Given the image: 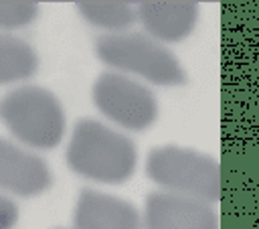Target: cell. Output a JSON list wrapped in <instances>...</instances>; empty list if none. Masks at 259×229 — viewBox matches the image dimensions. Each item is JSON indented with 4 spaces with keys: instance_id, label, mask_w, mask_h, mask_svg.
Here are the masks:
<instances>
[{
    "instance_id": "obj_1",
    "label": "cell",
    "mask_w": 259,
    "mask_h": 229,
    "mask_svg": "<svg viewBox=\"0 0 259 229\" xmlns=\"http://www.w3.org/2000/svg\"><path fill=\"white\" fill-rule=\"evenodd\" d=\"M136 162V144L125 134L95 120L75 124L67 146V164L79 176L105 184H121L134 174Z\"/></svg>"
},
{
    "instance_id": "obj_2",
    "label": "cell",
    "mask_w": 259,
    "mask_h": 229,
    "mask_svg": "<svg viewBox=\"0 0 259 229\" xmlns=\"http://www.w3.org/2000/svg\"><path fill=\"white\" fill-rule=\"evenodd\" d=\"M0 122L22 144L38 150L59 146L65 134V111L57 95L38 85H20L0 99Z\"/></svg>"
},
{
    "instance_id": "obj_3",
    "label": "cell",
    "mask_w": 259,
    "mask_h": 229,
    "mask_svg": "<svg viewBox=\"0 0 259 229\" xmlns=\"http://www.w3.org/2000/svg\"><path fill=\"white\" fill-rule=\"evenodd\" d=\"M148 176L166 193L214 203L223 193L221 166L214 158L180 146L154 148L146 160Z\"/></svg>"
},
{
    "instance_id": "obj_4",
    "label": "cell",
    "mask_w": 259,
    "mask_h": 229,
    "mask_svg": "<svg viewBox=\"0 0 259 229\" xmlns=\"http://www.w3.org/2000/svg\"><path fill=\"white\" fill-rule=\"evenodd\" d=\"M97 57L123 73H136L156 85L174 87L186 81L178 59L156 39L142 32H107L95 43Z\"/></svg>"
},
{
    "instance_id": "obj_5",
    "label": "cell",
    "mask_w": 259,
    "mask_h": 229,
    "mask_svg": "<svg viewBox=\"0 0 259 229\" xmlns=\"http://www.w3.org/2000/svg\"><path fill=\"white\" fill-rule=\"evenodd\" d=\"M93 103L111 122L136 132L150 128L158 118L156 95L121 73L109 71L95 79Z\"/></svg>"
},
{
    "instance_id": "obj_6",
    "label": "cell",
    "mask_w": 259,
    "mask_h": 229,
    "mask_svg": "<svg viewBox=\"0 0 259 229\" xmlns=\"http://www.w3.org/2000/svg\"><path fill=\"white\" fill-rule=\"evenodd\" d=\"M144 229H219V215L210 203L156 190L146 201Z\"/></svg>"
},
{
    "instance_id": "obj_7",
    "label": "cell",
    "mask_w": 259,
    "mask_h": 229,
    "mask_svg": "<svg viewBox=\"0 0 259 229\" xmlns=\"http://www.w3.org/2000/svg\"><path fill=\"white\" fill-rule=\"evenodd\" d=\"M53 182L47 162L18 148L16 144L0 138V188L18 197H36Z\"/></svg>"
},
{
    "instance_id": "obj_8",
    "label": "cell",
    "mask_w": 259,
    "mask_h": 229,
    "mask_svg": "<svg viewBox=\"0 0 259 229\" xmlns=\"http://www.w3.org/2000/svg\"><path fill=\"white\" fill-rule=\"evenodd\" d=\"M73 225L75 229H144L134 205L91 188L79 193Z\"/></svg>"
},
{
    "instance_id": "obj_9",
    "label": "cell",
    "mask_w": 259,
    "mask_h": 229,
    "mask_svg": "<svg viewBox=\"0 0 259 229\" xmlns=\"http://www.w3.org/2000/svg\"><path fill=\"white\" fill-rule=\"evenodd\" d=\"M136 18L148 34L160 43H178L186 39L198 20L196 2H140Z\"/></svg>"
},
{
    "instance_id": "obj_10",
    "label": "cell",
    "mask_w": 259,
    "mask_h": 229,
    "mask_svg": "<svg viewBox=\"0 0 259 229\" xmlns=\"http://www.w3.org/2000/svg\"><path fill=\"white\" fill-rule=\"evenodd\" d=\"M38 69V55L24 39L0 32V85L32 77Z\"/></svg>"
},
{
    "instance_id": "obj_11",
    "label": "cell",
    "mask_w": 259,
    "mask_h": 229,
    "mask_svg": "<svg viewBox=\"0 0 259 229\" xmlns=\"http://www.w3.org/2000/svg\"><path fill=\"white\" fill-rule=\"evenodd\" d=\"M77 10L89 24L111 32H123L136 20V6L125 2H79Z\"/></svg>"
},
{
    "instance_id": "obj_12",
    "label": "cell",
    "mask_w": 259,
    "mask_h": 229,
    "mask_svg": "<svg viewBox=\"0 0 259 229\" xmlns=\"http://www.w3.org/2000/svg\"><path fill=\"white\" fill-rule=\"evenodd\" d=\"M38 14L36 2H0V28H20Z\"/></svg>"
},
{
    "instance_id": "obj_13",
    "label": "cell",
    "mask_w": 259,
    "mask_h": 229,
    "mask_svg": "<svg viewBox=\"0 0 259 229\" xmlns=\"http://www.w3.org/2000/svg\"><path fill=\"white\" fill-rule=\"evenodd\" d=\"M18 221V207L12 199L0 195V229H12Z\"/></svg>"
}]
</instances>
